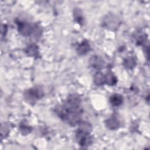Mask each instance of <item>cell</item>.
Segmentation results:
<instances>
[{
    "instance_id": "52a82bcc",
    "label": "cell",
    "mask_w": 150,
    "mask_h": 150,
    "mask_svg": "<svg viewBox=\"0 0 150 150\" xmlns=\"http://www.w3.org/2000/svg\"><path fill=\"white\" fill-rule=\"evenodd\" d=\"M105 125L110 129H115L119 127L120 121L116 117L112 116L105 121Z\"/></svg>"
},
{
    "instance_id": "8fae6325",
    "label": "cell",
    "mask_w": 150,
    "mask_h": 150,
    "mask_svg": "<svg viewBox=\"0 0 150 150\" xmlns=\"http://www.w3.org/2000/svg\"><path fill=\"white\" fill-rule=\"evenodd\" d=\"M105 83L108 84V85H114L117 82L116 77L111 72H109L106 75H105Z\"/></svg>"
},
{
    "instance_id": "277c9868",
    "label": "cell",
    "mask_w": 150,
    "mask_h": 150,
    "mask_svg": "<svg viewBox=\"0 0 150 150\" xmlns=\"http://www.w3.org/2000/svg\"><path fill=\"white\" fill-rule=\"evenodd\" d=\"M16 24L18 25V32L23 36H29L33 33V27L29 23L24 21H18Z\"/></svg>"
},
{
    "instance_id": "ba28073f",
    "label": "cell",
    "mask_w": 150,
    "mask_h": 150,
    "mask_svg": "<svg viewBox=\"0 0 150 150\" xmlns=\"http://www.w3.org/2000/svg\"><path fill=\"white\" fill-rule=\"evenodd\" d=\"M25 52L28 55L32 57H37L39 54L38 47L36 45L32 44L29 45L25 49Z\"/></svg>"
},
{
    "instance_id": "7c38bea8",
    "label": "cell",
    "mask_w": 150,
    "mask_h": 150,
    "mask_svg": "<svg viewBox=\"0 0 150 150\" xmlns=\"http://www.w3.org/2000/svg\"><path fill=\"white\" fill-rule=\"evenodd\" d=\"M136 63V60L133 57H128L124 60V65L128 69H132L135 66Z\"/></svg>"
},
{
    "instance_id": "7a4b0ae2",
    "label": "cell",
    "mask_w": 150,
    "mask_h": 150,
    "mask_svg": "<svg viewBox=\"0 0 150 150\" xmlns=\"http://www.w3.org/2000/svg\"><path fill=\"white\" fill-rule=\"evenodd\" d=\"M76 138L79 145L83 147L90 145L93 142L90 131L80 127L76 132Z\"/></svg>"
},
{
    "instance_id": "6da1fadb",
    "label": "cell",
    "mask_w": 150,
    "mask_h": 150,
    "mask_svg": "<svg viewBox=\"0 0 150 150\" xmlns=\"http://www.w3.org/2000/svg\"><path fill=\"white\" fill-rule=\"evenodd\" d=\"M80 103L79 96L71 94L64 104L56 107L55 112L63 121L71 125H76L81 122L82 110Z\"/></svg>"
},
{
    "instance_id": "5bb4252c",
    "label": "cell",
    "mask_w": 150,
    "mask_h": 150,
    "mask_svg": "<svg viewBox=\"0 0 150 150\" xmlns=\"http://www.w3.org/2000/svg\"><path fill=\"white\" fill-rule=\"evenodd\" d=\"M74 16L76 21L78 22L79 24H81L83 23V16L82 13L80 9H74Z\"/></svg>"
},
{
    "instance_id": "30bf717a",
    "label": "cell",
    "mask_w": 150,
    "mask_h": 150,
    "mask_svg": "<svg viewBox=\"0 0 150 150\" xmlns=\"http://www.w3.org/2000/svg\"><path fill=\"white\" fill-rule=\"evenodd\" d=\"M110 102L113 106H119L122 103V97L117 94H113L110 98Z\"/></svg>"
},
{
    "instance_id": "4fadbf2b",
    "label": "cell",
    "mask_w": 150,
    "mask_h": 150,
    "mask_svg": "<svg viewBox=\"0 0 150 150\" xmlns=\"http://www.w3.org/2000/svg\"><path fill=\"white\" fill-rule=\"evenodd\" d=\"M107 20L105 21V23L108 26V27L110 28H114L115 26H117V25L118 23V19L117 20V18L114 16H108Z\"/></svg>"
},
{
    "instance_id": "5b68a950",
    "label": "cell",
    "mask_w": 150,
    "mask_h": 150,
    "mask_svg": "<svg viewBox=\"0 0 150 150\" xmlns=\"http://www.w3.org/2000/svg\"><path fill=\"white\" fill-rule=\"evenodd\" d=\"M89 63L92 67L97 70H100L103 68L104 64L103 59L100 56L97 55L93 56L90 59Z\"/></svg>"
},
{
    "instance_id": "3957f363",
    "label": "cell",
    "mask_w": 150,
    "mask_h": 150,
    "mask_svg": "<svg viewBox=\"0 0 150 150\" xmlns=\"http://www.w3.org/2000/svg\"><path fill=\"white\" fill-rule=\"evenodd\" d=\"M24 95L25 98L28 102L34 103L36 100L43 97V92L39 87H36L27 90Z\"/></svg>"
},
{
    "instance_id": "9a60e30c",
    "label": "cell",
    "mask_w": 150,
    "mask_h": 150,
    "mask_svg": "<svg viewBox=\"0 0 150 150\" xmlns=\"http://www.w3.org/2000/svg\"><path fill=\"white\" fill-rule=\"evenodd\" d=\"M21 129L22 132H29V131H30V129H29V127H28V126H25V125H22V126H21Z\"/></svg>"
},
{
    "instance_id": "8992f818",
    "label": "cell",
    "mask_w": 150,
    "mask_h": 150,
    "mask_svg": "<svg viewBox=\"0 0 150 150\" xmlns=\"http://www.w3.org/2000/svg\"><path fill=\"white\" fill-rule=\"evenodd\" d=\"M90 50V46L88 42L84 40L77 47V52L79 55H83L86 54Z\"/></svg>"
},
{
    "instance_id": "9c48e42d",
    "label": "cell",
    "mask_w": 150,
    "mask_h": 150,
    "mask_svg": "<svg viewBox=\"0 0 150 150\" xmlns=\"http://www.w3.org/2000/svg\"><path fill=\"white\" fill-rule=\"evenodd\" d=\"M94 82L96 85L101 86L105 83V75L101 72H97L94 74Z\"/></svg>"
}]
</instances>
